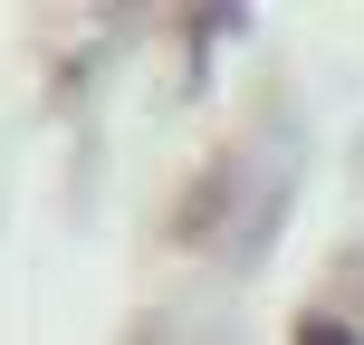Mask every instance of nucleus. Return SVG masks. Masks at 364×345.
Wrapping results in <instances>:
<instances>
[{"label": "nucleus", "instance_id": "obj_1", "mask_svg": "<svg viewBox=\"0 0 364 345\" xmlns=\"http://www.w3.org/2000/svg\"><path fill=\"white\" fill-rule=\"evenodd\" d=\"M297 345H355V336L336 327V317H307V327H297Z\"/></svg>", "mask_w": 364, "mask_h": 345}]
</instances>
